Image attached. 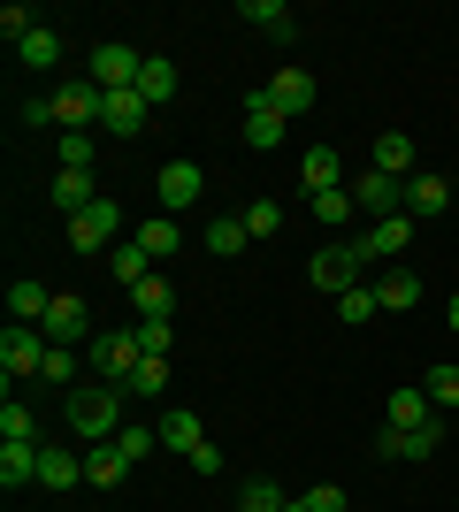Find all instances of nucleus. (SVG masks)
I'll return each mask as SVG.
<instances>
[{"instance_id":"1","label":"nucleus","mask_w":459,"mask_h":512,"mask_svg":"<svg viewBox=\"0 0 459 512\" xmlns=\"http://www.w3.org/2000/svg\"><path fill=\"white\" fill-rule=\"evenodd\" d=\"M69 436L77 444H115L123 436V390H77L69 398Z\"/></svg>"},{"instance_id":"2","label":"nucleus","mask_w":459,"mask_h":512,"mask_svg":"<svg viewBox=\"0 0 459 512\" xmlns=\"http://www.w3.org/2000/svg\"><path fill=\"white\" fill-rule=\"evenodd\" d=\"M360 268H368V253H360V245H322V253L306 260V283H314V291H329V299H345V291H360Z\"/></svg>"},{"instance_id":"3","label":"nucleus","mask_w":459,"mask_h":512,"mask_svg":"<svg viewBox=\"0 0 459 512\" xmlns=\"http://www.w3.org/2000/svg\"><path fill=\"white\" fill-rule=\"evenodd\" d=\"M115 230H123V207H115V199H92L85 214H69V245H77V260L115 253Z\"/></svg>"},{"instance_id":"4","label":"nucleus","mask_w":459,"mask_h":512,"mask_svg":"<svg viewBox=\"0 0 459 512\" xmlns=\"http://www.w3.org/2000/svg\"><path fill=\"white\" fill-rule=\"evenodd\" d=\"M138 360H146V352H138V329H100V337H92V367H100L115 390H131Z\"/></svg>"},{"instance_id":"5","label":"nucleus","mask_w":459,"mask_h":512,"mask_svg":"<svg viewBox=\"0 0 459 512\" xmlns=\"http://www.w3.org/2000/svg\"><path fill=\"white\" fill-rule=\"evenodd\" d=\"M138 46H123V39H100L92 46V85L100 92H138Z\"/></svg>"},{"instance_id":"6","label":"nucleus","mask_w":459,"mask_h":512,"mask_svg":"<svg viewBox=\"0 0 459 512\" xmlns=\"http://www.w3.org/2000/svg\"><path fill=\"white\" fill-rule=\"evenodd\" d=\"M0 367H8V383H23V375H39V367H46V329L16 321V329L0 337Z\"/></svg>"},{"instance_id":"7","label":"nucleus","mask_w":459,"mask_h":512,"mask_svg":"<svg viewBox=\"0 0 459 512\" xmlns=\"http://www.w3.org/2000/svg\"><path fill=\"white\" fill-rule=\"evenodd\" d=\"M345 192H352V207H368L375 222H383V214H406V184H398V176H383V169H368V176H352Z\"/></svg>"},{"instance_id":"8","label":"nucleus","mask_w":459,"mask_h":512,"mask_svg":"<svg viewBox=\"0 0 459 512\" xmlns=\"http://www.w3.org/2000/svg\"><path fill=\"white\" fill-rule=\"evenodd\" d=\"M314 92H322V85H314V77L291 62V69H276V77L261 85V100L276 107V115H306V107H314Z\"/></svg>"},{"instance_id":"9","label":"nucleus","mask_w":459,"mask_h":512,"mask_svg":"<svg viewBox=\"0 0 459 512\" xmlns=\"http://www.w3.org/2000/svg\"><path fill=\"white\" fill-rule=\"evenodd\" d=\"M368 260H398L406 245H414V214H383V222H368V237H352Z\"/></svg>"},{"instance_id":"10","label":"nucleus","mask_w":459,"mask_h":512,"mask_svg":"<svg viewBox=\"0 0 459 512\" xmlns=\"http://www.w3.org/2000/svg\"><path fill=\"white\" fill-rule=\"evenodd\" d=\"M444 451V421H421V428H383V459H429Z\"/></svg>"},{"instance_id":"11","label":"nucleus","mask_w":459,"mask_h":512,"mask_svg":"<svg viewBox=\"0 0 459 512\" xmlns=\"http://www.w3.org/2000/svg\"><path fill=\"white\" fill-rule=\"evenodd\" d=\"M146 92H108V107H100V130H108V138H138V130H146Z\"/></svg>"},{"instance_id":"12","label":"nucleus","mask_w":459,"mask_h":512,"mask_svg":"<svg viewBox=\"0 0 459 512\" xmlns=\"http://www.w3.org/2000/svg\"><path fill=\"white\" fill-rule=\"evenodd\" d=\"M153 192H161V207H199V161H169V169L153 176Z\"/></svg>"},{"instance_id":"13","label":"nucleus","mask_w":459,"mask_h":512,"mask_svg":"<svg viewBox=\"0 0 459 512\" xmlns=\"http://www.w3.org/2000/svg\"><path fill=\"white\" fill-rule=\"evenodd\" d=\"M414 153H421V146L406 138V130H383V138H375V169L398 176V184H414V176H421V169H414Z\"/></svg>"},{"instance_id":"14","label":"nucleus","mask_w":459,"mask_h":512,"mask_svg":"<svg viewBox=\"0 0 459 512\" xmlns=\"http://www.w3.org/2000/svg\"><path fill=\"white\" fill-rule=\"evenodd\" d=\"M299 176H306V192H314V199H322V192H345V161H337V146H306Z\"/></svg>"},{"instance_id":"15","label":"nucleus","mask_w":459,"mask_h":512,"mask_svg":"<svg viewBox=\"0 0 459 512\" xmlns=\"http://www.w3.org/2000/svg\"><path fill=\"white\" fill-rule=\"evenodd\" d=\"M375 306H383V314H414V306H421V276H414V268H383Z\"/></svg>"},{"instance_id":"16","label":"nucleus","mask_w":459,"mask_h":512,"mask_svg":"<svg viewBox=\"0 0 459 512\" xmlns=\"http://www.w3.org/2000/svg\"><path fill=\"white\" fill-rule=\"evenodd\" d=\"M39 329H46V344H77V337L92 329V314H85V299H54Z\"/></svg>"},{"instance_id":"17","label":"nucleus","mask_w":459,"mask_h":512,"mask_svg":"<svg viewBox=\"0 0 459 512\" xmlns=\"http://www.w3.org/2000/svg\"><path fill=\"white\" fill-rule=\"evenodd\" d=\"M284 123H291V115H276V107H268L261 100V92H253V107H245V146H284Z\"/></svg>"},{"instance_id":"18","label":"nucleus","mask_w":459,"mask_h":512,"mask_svg":"<svg viewBox=\"0 0 459 512\" xmlns=\"http://www.w3.org/2000/svg\"><path fill=\"white\" fill-rule=\"evenodd\" d=\"M16 62L31 69V77H46V69H62V31H46V23H39V31H31V39L16 46Z\"/></svg>"},{"instance_id":"19","label":"nucleus","mask_w":459,"mask_h":512,"mask_svg":"<svg viewBox=\"0 0 459 512\" xmlns=\"http://www.w3.org/2000/svg\"><path fill=\"white\" fill-rule=\"evenodd\" d=\"M153 428H161V444H169V451H184V459H192V451L207 444V428H199V413H184V406H176V413H161Z\"/></svg>"},{"instance_id":"20","label":"nucleus","mask_w":459,"mask_h":512,"mask_svg":"<svg viewBox=\"0 0 459 512\" xmlns=\"http://www.w3.org/2000/svg\"><path fill=\"white\" fill-rule=\"evenodd\" d=\"M421 421H437L429 390H391V406H383V428H421Z\"/></svg>"},{"instance_id":"21","label":"nucleus","mask_w":459,"mask_h":512,"mask_svg":"<svg viewBox=\"0 0 459 512\" xmlns=\"http://www.w3.org/2000/svg\"><path fill=\"white\" fill-rule=\"evenodd\" d=\"M46 306H54V291H46V283H31V276H16V283H8V314H16V321H31V329H39V321H46Z\"/></svg>"},{"instance_id":"22","label":"nucleus","mask_w":459,"mask_h":512,"mask_svg":"<svg viewBox=\"0 0 459 512\" xmlns=\"http://www.w3.org/2000/svg\"><path fill=\"white\" fill-rule=\"evenodd\" d=\"M108 276L123 283V291H138V283L153 276V253L138 245V237H131V245H115V253H108Z\"/></svg>"},{"instance_id":"23","label":"nucleus","mask_w":459,"mask_h":512,"mask_svg":"<svg viewBox=\"0 0 459 512\" xmlns=\"http://www.w3.org/2000/svg\"><path fill=\"white\" fill-rule=\"evenodd\" d=\"M238 16L253 23V31H268V39H291V31H299V16H291L284 0H245Z\"/></svg>"},{"instance_id":"24","label":"nucleus","mask_w":459,"mask_h":512,"mask_svg":"<svg viewBox=\"0 0 459 512\" xmlns=\"http://www.w3.org/2000/svg\"><path fill=\"white\" fill-rule=\"evenodd\" d=\"M199 237H207V253H215V260H238L245 245H253V237H245V222H238V214H215V222H207V230H199Z\"/></svg>"},{"instance_id":"25","label":"nucleus","mask_w":459,"mask_h":512,"mask_svg":"<svg viewBox=\"0 0 459 512\" xmlns=\"http://www.w3.org/2000/svg\"><path fill=\"white\" fill-rule=\"evenodd\" d=\"M131 306H138V321H169L176 314V291H169V276H146L131 291Z\"/></svg>"},{"instance_id":"26","label":"nucleus","mask_w":459,"mask_h":512,"mask_svg":"<svg viewBox=\"0 0 459 512\" xmlns=\"http://www.w3.org/2000/svg\"><path fill=\"white\" fill-rule=\"evenodd\" d=\"M0 482H8V490L39 482V444H0Z\"/></svg>"},{"instance_id":"27","label":"nucleus","mask_w":459,"mask_h":512,"mask_svg":"<svg viewBox=\"0 0 459 512\" xmlns=\"http://www.w3.org/2000/svg\"><path fill=\"white\" fill-rule=\"evenodd\" d=\"M138 245H146L153 260H169L176 245H184V230H176V214H146V222H138Z\"/></svg>"},{"instance_id":"28","label":"nucleus","mask_w":459,"mask_h":512,"mask_svg":"<svg viewBox=\"0 0 459 512\" xmlns=\"http://www.w3.org/2000/svg\"><path fill=\"white\" fill-rule=\"evenodd\" d=\"M123 474H131V459H123V451H115V444H92V451H85V482H100V490H115Z\"/></svg>"},{"instance_id":"29","label":"nucleus","mask_w":459,"mask_h":512,"mask_svg":"<svg viewBox=\"0 0 459 512\" xmlns=\"http://www.w3.org/2000/svg\"><path fill=\"white\" fill-rule=\"evenodd\" d=\"M452 207V184H444V176H414V184H406V214H444Z\"/></svg>"},{"instance_id":"30","label":"nucleus","mask_w":459,"mask_h":512,"mask_svg":"<svg viewBox=\"0 0 459 512\" xmlns=\"http://www.w3.org/2000/svg\"><path fill=\"white\" fill-rule=\"evenodd\" d=\"M291 497H284V482H276V474H253V482H245L238 490V512H284Z\"/></svg>"},{"instance_id":"31","label":"nucleus","mask_w":459,"mask_h":512,"mask_svg":"<svg viewBox=\"0 0 459 512\" xmlns=\"http://www.w3.org/2000/svg\"><path fill=\"white\" fill-rule=\"evenodd\" d=\"M92 199H100V192H92V169H62V176H54V207H69V214H85Z\"/></svg>"},{"instance_id":"32","label":"nucleus","mask_w":459,"mask_h":512,"mask_svg":"<svg viewBox=\"0 0 459 512\" xmlns=\"http://www.w3.org/2000/svg\"><path fill=\"white\" fill-rule=\"evenodd\" d=\"M138 92H146V107L176 100V62H161V54H146V69H138Z\"/></svg>"},{"instance_id":"33","label":"nucleus","mask_w":459,"mask_h":512,"mask_svg":"<svg viewBox=\"0 0 459 512\" xmlns=\"http://www.w3.org/2000/svg\"><path fill=\"white\" fill-rule=\"evenodd\" d=\"M77 474H85L77 451H39V482H46V490H77Z\"/></svg>"},{"instance_id":"34","label":"nucleus","mask_w":459,"mask_h":512,"mask_svg":"<svg viewBox=\"0 0 459 512\" xmlns=\"http://www.w3.org/2000/svg\"><path fill=\"white\" fill-rule=\"evenodd\" d=\"M238 222H245V237H276V230H284V207H276V199H253Z\"/></svg>"},{"instance_id":"35","label":"nucleus","mask_w":459,"mask_h":512,"mask_svg":"<svg viewBox=\"0 0 459 512\" xmlns=\"http://www.w3.org/2000/svg\"><path fill=\"white\" fill-rule=\"evenodd\" d=\"M31 406H23V398H8V406H0V444H31Z\"/></svg>"},{"instance_id":"36","label":"nucleus","mask_w":459,"mask_h":512,"mask_svg":"<svg viewBox=\"0 0 459 512\" xmlns=\"http://www.w3.org/2000/svg\"><path fill=\"white\" fill-rule=\"evenodd\" d=\"M153 444H161V428H146V421H123V436H115V451H123L131 467H138V459H146Z\"/></svg>"},{"instance_id":"37","label":"nucleus","mask_w":459,"mask_h":512,"mask_svg":"<svg viewBox=\"0 0 459 512\" xmlns=\"http://www.w3.org/2000/svg\"><path fill=\"white\" fill-rule=\"evenodd\" d=\"M31 31H39V16H31L23 0H8V8H0V39H8V46H23Z\"/></svg>"},{"instance_id":"38","label":"nucleus","mask_w":459,"mask_h":512,"mask_svg":"<svg viewBox=\"0 0 459 512\" xmlns=\"http://www.w3.org/2000/svg\"><path fill=\"white\" fill-rule=\"evenodd\" d=\"M421 390H429V406H459V367H429Z\"/></svg>"},{"instance_id":"39","label":"nucleus","mask_w":459,"mask_h":512,"mask_svg":"<svg viewBox=\"0 0 459 512\" xmlns=\"http://www.w3.org/2000/svg\"><path fill=\"white\" fill-rule=\"evenodd\" d=\"M54 153H62V169H92V153H100V146H92L85 130H62V146H54Z\"/></svg>"},{"instance_id":"40","label":"nucleus","mask_w":459,"mask_h":512,"mask_svg":"<svg viewBox=\"0 0 459 512\" xmlns=\"http://www.w3.org/2000/svg\"><path fill=\"white\" fill-rule=\"evenodd\" d=\"M131 390H138V398H161V390H169V360H138Z\"/></svg>"},{"instance_id":"41","label":"nucleus","mask_w":459,"mask_h":512,"mask_svg":"<svg viewBox=\"0 0 459 512\" xmlns=\"http://www.w3.org/2000/svg\"><path fill=\"white\" fill-rule=\"evenodd\" d=\"M169 321H138V352H146V360H169Z\"/></svg>"},{"instance_id":"42","label":"nucleus","mask_w":459,"mask_h":512,"mask_svg":"<svg viewBox=\"0 0 459 512\" xmlns=\"http://www.w3.org/2000/svg\"><path fill=\"white\" fill-rule=\"evenodd\" d=\"M337 314H345V321H368V314H383V306H375V283H360V291H345V299H337Z\"/></svg>"},{"instance_id":"43","label":"nucleus","mask_w":459,"mask_h":512,"mask_svg":"<svg viewBox=\"0 0 459 512\" xmlns=\"http://www.w3.org/2000/svg\"><path fill=\"white\" fill-rule=\"evenodd\" d=\"M77 375V360H69V344H46V367H39V383H69Z\"/></svg>"},{"instance_id":"44","label":"nucleus","mask_w":459,"mask_h":512,"mask_svg":"<svg viewBox=\"0 0 459 512\" xmlns=\"http://www.w3.org/2000/svg\"><path fill=\"white\" fill-rule=\"evenodd\" d=\"M306 512H345V482H314V490H306Z\"/></svg>"},{"instance_id":"45","label":"nucleus","mask_w":459,"mask_h":512,"mask_svg":"<svg viewBox=\"0 0 459 512\" xmlns=\"http://www.w3.org/2000/svg\"><path fill=\"white\" fill-rule=\"evenodd\" d=\"M345 214H360L352 192H322V199H314V222H345Z\"/></svg>"},{"instance_id":"46","label":"nucleus","mask_w":459,"mask_h":512,"mask_svg":"<svg viewBox=\"0 0 459 512\" xmlns=\"http://www.w3.org/2000/svg\"><path fill=\"white\" fill-rule=\"evenodd\" d=\"M54 123V92H31V100H23V130H46Z\"/></svg>"},{"instance_id":"47","label":"nucleus","mask_w":459,"mask_h":512,"mask_svg":"<svg viewBox=\"0 0 459 512\" xmlns=\"http://www.w3.org/2000/svg\"><path fill=\"white\" fill-rule=\"evenodd\" d=\"M444 321H452V329H459V291H452V306H444Z\"/></svg>"},{"instance_id":"48","label":"nucleus","mask_w":459,"mask_h":512,"mask_svg":"<svg viewBox=\"0 0 459 512\" xmlns=\"http://www.w3.org/2000/svg\"><path fill=\"white\" fill-rule=\"evenodd\" d=\"M284 512H306V497H291V505H284Z\"/></svg>"}]
</instances>
